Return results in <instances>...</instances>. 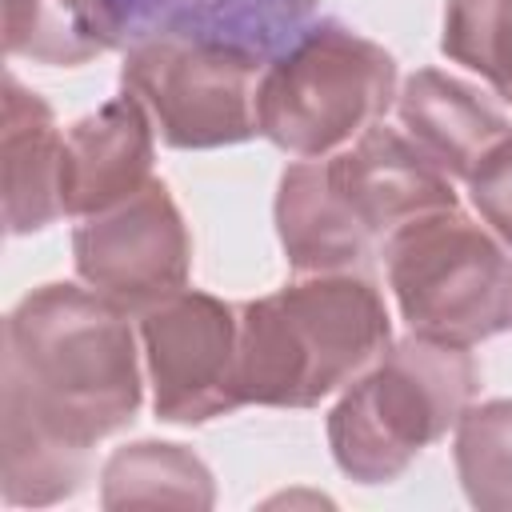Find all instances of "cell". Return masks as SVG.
Here are the masks:
<instances>
[{"mask_svg":"<svg viewBox=\"0 0 512 512\" xmlns=\"http://www.w3.org/2000/svg\"><path fill=\"white\" fill-rule=\"evenodd\" d=\"M120 304L80 284H40L4 316L0 432L92 452L144 404V348Z\"/></svg>","mask_w":512,"mask_h":512,"instance_id":"cell-1","label":"cell"},{"mask_svg":"<svg viewBox=\"0 0 512 512\" xmlns=\"http://www.w3.org/2000/svg\"><path fill=\"white\" fill-rule=\"evenodd\" d=\"M392 344L372 272H296L240 304V392L260 408H312L340 396Z\"/></svg>","mask_w":512,"mask_h":512,"instance_id":"cell-2","label":"cell"},{"mask_svg":"<svg viewBox=\"0 0 512 512\" xmlns=\"http://www.w3.org/2000/svg\"><path fill=\"white\" fill-rule=\"evenodd\" d=\"M480 392V364L468 344L408 332L356 376L328 412V448L356 484H392L408 464L456 432Z\"/></svg>","mask_w":512,"mask_h":512,"instance_id":"cell-3","label":"cell"},{"mask_svg":"<svg viewBox=\"0 0 512 512\" xmlns=\"http://www.w3.org/2000/svg\"><path fill=\"white\" fill-rule=\"evenodd\" d=\"M396 92L392 52L340 20H324L264 64L256 128L296 160L332 156L384 120Z\"/></svg>","mask_w":512,"mask_h":512,"instance_id":"cell-4","label":"cell"},{"mask_svg":"<svg viewBox=\"0 0 512 512\" xmlns=\"http://www.w3.org/2000/svg\"><path fill=\"white\" fill-rule=\"evenodd\" d=\"M400 320L448 344H480L512 324V252L460 204L408 220L384 248Z\"/></svg>","mask_w":512,"mask_h":512,"instance_id":"cell-5","label":"cell"},{"mask_svg":"<svg viewBox=\"0 0 512 512\" xmlns=\"http://www.w3.org/2000/svg\"><path fill=\"white\" fill-rule=\"evenodd\" d=\"M264 60L252 44L188 28L140 32L120 84L144 104L168 148H224L260 136L256 92Z\"/></svg>","mask_w":512,"mask_h":512,"instance_id":"cell-6","label":"cell"},{"mask_svg":"<svg viewBox=\"0 0 512 512\" xmlns=\"http://www.w3.org/2000/svg\"><path fill=\"white\" fill-rule=\"evenodd\" d=\"M152 412L168 424H208L244 404L240 308L212 292L180 288L140 316Z\"/></svg>","mask_w":512,"mask_h":512,"instance_id":"cell-7","label":"cell"},{"mask_svg":"<svg viewBox=\"0 0 512 512\" xmlns=\"http://www.w3.org/2000/svg\"><path fill=\"white\" fill-rule=\"evenodd\" d=\"M72 264L88 288L132 316L188 288L192 236L168 184L152 176L136 196L80 216L72 232Z\"/></svg>","mask_w":512,"mask_h":512,"instance_id":"cell-8","label":"cell"},{"mask_svg":"<svg viewBox=\"0 0 512 512\" xmlns=\"http://www.w3.org/2000/svg\"><path fill=\"white\" fill-rule=\"evenodd\" d=\"M328 168L380 248L408 220L460 204L456 180L404 128H388L384 120L364 128L348 148L332 152Z\"/></svg>","mask_w":512,"mask_h":512,"instance_id":"cell-9","label":"cell"},{"mask_svg":"<svg viewBox=\"0 0 512 512\" xmlns=\"http://www.w3.org/2000/svg\"><path fill=\"white\" fill-rule=\"evenodd\" d=\"M156 124L136 96H116L64 132L60 200L64 216H92L152 180Z\"/></svg>","mask_w":512,"mask_h":512,"instance_id":"cell-10","label":"cell"},{"mask_svg":"<svg viewBox=\"0 0 512 512\" xmlns=\"http://www.w3.org/2000/svg\"><path fill=\"white\" fill-rule=\"evenodd\" d=\"M276 236L292 272H372L380 244L344 200L328 156L292 160L276 188Z\"/></svg>","mask_w":512,"mask_h":512,"instance_id":"cell-11","label":"cell"},{"mask_svg":"<svg viewBox=\"0 0 512 512\" xmlns=\"http://www.w3.org/2000/svg\"><path fill=\"white\" fill-rule=\"evenodd\" d=\"M60 164L64 132L48 100L24 88L16 76H4V112H0V200L8 236H28L64 216L60 200Z\"/></svg>","mask_w":512,"mask_h":512,"instance_id":"cell-12","label":"cell"},{"mask_svg":"<svg viewBox=\"0 0 512 512\" xmlns=\"http://www.w3.org/2000/svg\"><path fill=\"white\" fill-rule=\"evenodd\" d=\"M396 120L452 180H468V172L512 136L508 116L488 104L480 88L440 68H420L400 84Z\"/></svg>","mask_w":512,"mask_h":512,"instance_id":"cell-13","label":"cell"},{"mask_svg":"<svg viewBox=\"0 0 512 512\" xmlns=\"http://www.w3.org/2000/svg\"><path fill=\"white\" fill-rule=\"evenodd\" d=\"M124 28V0H0L4 52L48 68H76L112 52Z\"/></svg>","mask_w":512,"mask_h":512,"instance_id":"cell-14","label":"cell"},{"mask_svg":"<svg viewBox=\"0 0 512 512\" xmlns=\"http://www.w3.org/2000/svg\"><path fill=\"white\" fill-rule=\"evenodd\" d=\"M100 504L116 508H212L216 480L208 464L172 440H136L100 468Z\"/></svg>","mask_w":512,"mask_h":512,"instance_id":"cell-15","label":"cell"},{"mask_svg":"<svg viewBox=\"0 0 512 512\" xmlns=\"http://www.w3.org/2000/svg\"><path fill=\"white\" fill-rule=\"evenodd\" d=\"M460 488L480 512H512V400L468 404L452 432Z\"/></svg>","mask_w":512,"mask_h":512,"instance_id":"cell-16","label":"cell"},{"mask_svg":"<svg viewBox=\"0 0 512 512\" xmlns=\"http://www.w3.org/2000/svg\"><path fill=\"white\" fill-rule=\"evenodd\" d=\"M440 52L480 72L512 104V0H448Z\"/></svg>","mask_w":512,"mask_h":512,"instance_id":"cell-17","label":"cell"},{"mask_svg":"<svg viewBox=\"0 0 512 512\" xmlns=\"http://www.w3.org/2000/svg\"><path fill=\"white\" fill-rule=\"evenodd\" d=\"M468 200L480 212V220L500 236V244L512 252V136L500 140L472 172H468Z\"/></svg>","mask_w":512,"mask_h":512,"instance_id":"cell-18","label":"cell"},{"mask_svg":"<svg viewBox=\"0 0 512 512\" xmlns=\"http://www.w3.org/2000/svg\"><path fill=\"white\" fill-rule=\"evenodd\" d=\"M184 4H192V8H196V4H204V0H184ZM220 4H236V0H220Z\"/></svg>","mask_w":512,"mask_h":512,"instance_id":"cell-19","label":"cell"}]
</instances>
